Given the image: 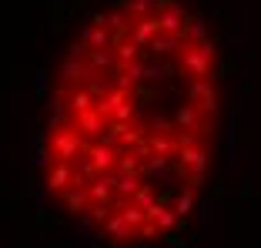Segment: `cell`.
Wrapping results in <instances>:
<instances>
[{
	"label": "cell",
	"instance_id": "1",
	"mask_svg": "<svg viewBox=\"0 0 261 248\" xmlns=\"http://www.w3.org/2000/svg\"><path fill=\"white\" fill-rule=\"evenodd\" d=\"M221 128V44L191 0H108L50 78L40 188L104 248H151L201 205Z\"/></svg>",
	"mask_w": 261,
	"mask_h": 248
}]
</instances>
